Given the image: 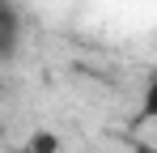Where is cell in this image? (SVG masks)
<instances>
[{
    "label": "cell",
    "instance_id": "6da1fadb",
    "mask_svg": "<svg viewBox=\"0 0 157 153\" xmlns=\"http://www.w3.org/2000/svg\"><path fill=\"white\" fill-rule=\"evenodd\" d=\"M13 43H17V13L9 0H0V60L13 51Z\"/></svg>",
    "mask_w": 157,
    "mask_h": 153
},
{
    "label": "cell",
    "instance_id": "7a4b0ae2",
    "mask_svg": "<svg viewBox=\"0 0 157 153\" xmlns=\"http://www.w3.org/2000/svg\"><path fill=\"white\" fill-rule=\"evenodd\" d=\"M30 153H59V136L55 132H34L30 136Z\"/></svg>",
    "mask_w": 157,
    "mask_h": 153
},
{
    "label": "cell",
    "instance_id": "3957f363",
    "mask_svg": "<svg viewBox=\"0 0 157 153\" xmlns=\"http://www.w3.org/2000/svg\"><path fill=\"white\" fill-rule=\"evenodd\" d=\"M140 115H144V119H157V76L149 81V89H144V106H140Z\"/></svg>",
    "mask_w": 157,
    "mask_h": 153
},
{
    "label": "cell",
    "instance_id": "277c9868",
    "mask_svg": "<svg viewBox=\"0 0 157 153\" xmlns=\"http://www.w3.org/2000/svg\"><path fill=\"white\" fill-rule=\"evenodd\" d=\"M144 153H157V149H144Z\"/></svg>",
    "mask_w": 157,
    "mask_h": 153
}]
</instances>
